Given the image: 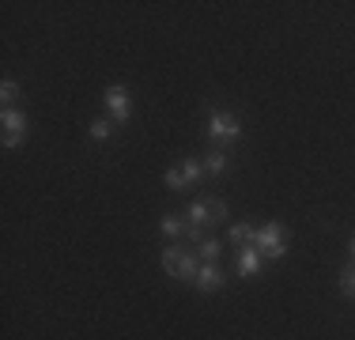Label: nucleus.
<instances>
[{
    "instance_id": "obj_1",
    "label": "nucleus",
    "mask_w": 355,
    "mask_h": 340,
    "mask_svg": "<svg viewBox=\"0 0 355 340\" xmlns=\"http://www.w3.org/2000/svg\"><path fill=\"white\" fill-rule=\"evenodd\" d=\"M261 250V257H268V261H276V257H284L287 253V231L280 223H265L257 231V242H253Z\"/></svg>"
},
{
    "instance_id": "obj_2",
    "label": "nucleus",
    "mask_w": 355,
    "mask_h": 340,
    "mask_svg": "<svg viewBox=\"0 0 355 340\" xmlns=\"http://www.w3.org/2000/svg\"><path fill=\"white\" fill-rule=\"evenodd\" d=\"M163 269L171 272L174 280H197V257H193L189 250H178V246H171V250H163Z\"/></svg>"
},
{
    "instance_id": "obj_3",
    "label": "nucleus",
    "mask_w": 355,
    "mask_h": 340,
    "mask_svg": "<svg viewBox=\"0 0 355 340\" xmlns=\"http://www.w3.org/2000/svg\"><path fill=\"white\" fill-rule=\"evenodd\" d=\"M223 219H227L223 201H197L189 208V223H197V227H219Z\"/></svg>"
},
{
    "instance_id": "obj_4",
    "label": "nucleus",
    "mask_w": 355,
    "mask_h": 340,
    "mask_svg": "<svg viewBox=\"0 0 355 340\" xmlns=\"http://www.w3.org/2000/svg\"><path fill=\"white\" fill-rule=\"evenodd\" d=\"M208 133H212L219 144H227V140H239L242 125H239V117H234V114H227V110H216V114L208 117Z\"/></svg>"
},
{
    "instance_id": "obj_5",
    "label": "nucleus",
    "mask_w": 355,
    "mask_h": 340,
    "mask_svg": "<svg viewBox=\"0 0 355 340\" xmlns=\"http://www.w3.org/2000/svg\"><path fill=\"white\" fill-rule=\"evenodd\" d=\"M200 174H205V163H200V159H185L182 167L166 170V185H171V189H185V185H193Z\"/></svg>"
},
{
    "instance_id": "obj_6",
    "label": "nucleus",
    "mask_w": 355,
    "mask_h": 340,
    "mask_svg": "<svg viewBox=\"0 0 355 340\" xmlns=\"http://www.w3.org/2000/svg\"><path fill=\"white\" fill-rule=\"evenodd\" d=\"M106 106H110V114L117 117V121H129V114H132V106H129V91L125 87H106Z\"/></svg>"
},
{
    "instance_id": "obj_7",
    "label": "nucleus",
    "mask_w": 355,
    "mask_h": 340,
    "mask_svg": "<svg viewBox=\"0 0 355 340\" xmlns=\"http://www.w3.org/2000/svg\"><path fill=\"white\" fill-rule=\"evenodd\" d=\"M23 136H27V117L15 114V110H4V144H8V148H15Z\"/></svg>"
},
{
    "instance_id": "obj_8",
    "label": "nucleus",
    "mask_w": 355,
    "mask_h": 340,
    "mask_svg": "<svg viewBox=\"0 0 355 340\" xmlns=\"http://www.w3.org/2000/svg\"><path fill=\"white\" fill-rule=\"evenodd\" d=\"M261 250L257 246H242V253H239V276H253V272L261 269Z\"/></svg>"
},
{
    "instance_id": "obj_9",
    "label": "nucleus",
    "mask_w": 355,
    "mask_h": 340,
    "mask_svg": "<svg viewBox=\"0 0 355 340\" xmlns=\"http://www.w3.org/2000/svg\"><path fill=\"white\" fill-rule=\"evenodd\" d=\"M197 287H200V291H219V287H223V272L205 261V269L197 272Z\"/></svg>"
},
{
    "instance_id": "obj_10",
    "label": "nucleus",
    "mask_w": 355,
    "mask_h": 340,
    "mask_svg": "<svg viewBox=\"0 0 355 340\" xmlns=\"http://www.w3.org/2000/svg\"><path fill=\"white\" fill-rule=\"evenodd\" d=\"M231 242L234 246H253V242H257V231L246 227V223H239V227H231Z\"/></svg>"
},
{
    "instance_id": "obj_11",
    "label": "nucleus",
    "mask_w": 355,
    "mask_h": 340,
    "mask_svg": "<svg viewBox=\"0 0 355 340\" xmlns=\"http://www.w3.org/2000/svg\"><path fill=\"white\" fill-rule=\"evenodd\" d=\"M200 163H205V174H223V170H227V155H223V151H212V155H205Z\"/></svg>"
},
{
    "instance_id": "obj_12",
    "label": "nucleus",
    "mask_w": 355,
    "mask_h": 340,
    "mask_svg": "<svg viewBox=\"0 0 355 340\" xmlns=\"http://www.w3.org/2000/svg\"><path fill=\"white\" fill-rule=\"evenodd\" d=\"M185 231H189V223H185L182 216H163V235L178 238V235H185Z\"/></svg>"
},
{
    "instance_id": "obj_13",
    "label": "nucleus",
    "mask_w": 355,
    "mask_h": 340,
    "mask_svg": "<svg viewBox=\"0 0 355 340\" xmlns=\"http://www.w3.org/2000/svg\"><path fill=\"white\" fill-rule=\"evenodd\" d=\"M197 250H200V257H205L208 265H216V257H219V242H216V238H208V242H200Z\"/></svg>"
},
{
    "instance_id": "obj_14",
    "label": "nucleus",
    "mask_w": 355,
    "mask_h": 340,
    "mask_svg": "<svg viewBox=\"0 0 355 340\" xmlns=\"http://www.w3.org/2000/svg\"><path fill=\"white\" fill-rule=\"evenodd\" d=\"M340 291H344V295H352V299H355V265H348V269L340 272Z\"/></svg>"
},
{
    "instance_id": "obj_15",
    "label": "nucleus",
    "mask_w": 355,
    "mask_h": 340,
    "mask_svg": "<svg viewBox=\"0 0 355 340\" xmlns=\"http://www.w3.org/2000/svg\"><path fill=\"white\" fill-rule=\"evenodd\" d=\"M0 99H4V102H8V106H12V102H15V99H19V87H15V83H12V80H4V87H0Z\"/></svg>"
},
{
    "instance_id": "obj_16",
    "label": "nucleus",
    "mask_w": 355,
    "mask_h": 340,
    "mask_svg": "<svg viewBox=\"0 0 355 340\" xmlns=\"http://www.w3.org/2000/svg\"><path fill=\"white\" fill-rule=\"evenodd\" d=\"M110 133H114V125H110V121H95V125H91V136H95V140H106Z\"/></svg>"
},
{
    "instance_id": "obj_17",
    "label": "nucleus",
    "mask_w": 355,
    "mask_h": 340,
    "mask_svg": "<svg viewBox=\"0 0 355 340\" xmlns=\"http://www.w3.org/2000/svg\"><path fill=\"white\" fill-rule=\"evenodd\" d=\"M352 257H355V242H352Z\"/></svg>"
}]
</instances>
